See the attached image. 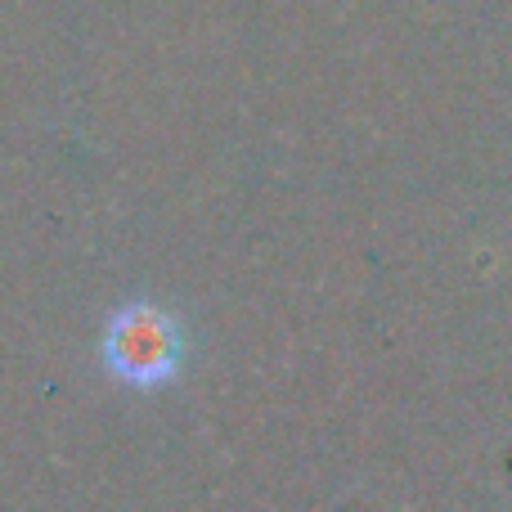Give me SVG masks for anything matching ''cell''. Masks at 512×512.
Listing matches in <instances>:
<instances>
[{
	"label": "cell",
	"instance_id": "obj_1",
	"mask_svg": "<svg viewBox=\"0 0 512 512\" xmlns=\"http://www.w3.org/2000/svg\"><path fill=\"white\" fill-rule=\"evenodd\" d=\"M185 360V328L153 301H131L104 328V364L131 387H158L176 378Z\"/></svg>",
	"mask_w": 512,
	"mask_h": 512
}]
</instances>
